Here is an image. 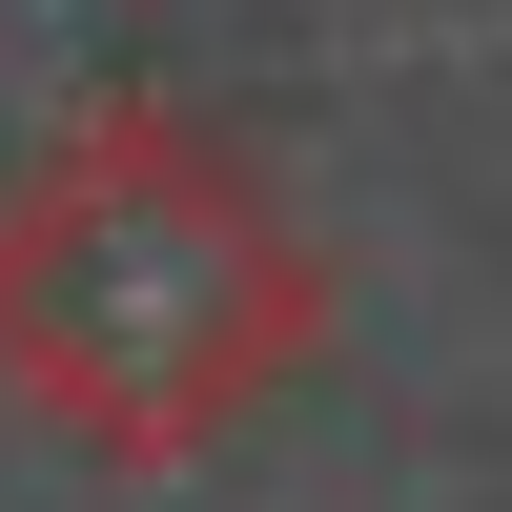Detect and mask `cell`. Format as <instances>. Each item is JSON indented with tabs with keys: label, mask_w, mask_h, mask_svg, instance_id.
Masks as SVG:
<instances>
[{
	"label": "cell",
	"mask_w": 512,
	"mask_h": 512,
	"mask_svg": "<svg viewBox=\"0 0 512 512\" xmlns=\"http://www.w3.org/2000/svg\"><path fill=\"white\" fill-rule=\"evenodd\" d=\"M328 369V246L246 123L103 82L0 164V390L103 472H205Z\"/></svg>",
	"instance_id": "6da1fadb"
}]
</instances>
